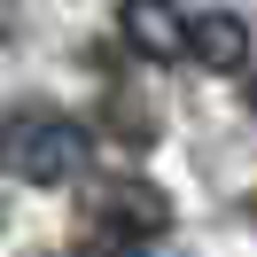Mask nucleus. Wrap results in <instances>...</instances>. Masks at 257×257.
Masks as SVG:
<instances>
[{
    "label": "nucleus",
    "mask_w": 257,
    "mask_h": 257,
    "mask_svg": "<svg viewBox=\"0 0 257 257\" xmlns=\"http://www.w3.org/2000/svg\"><path fill=\"white\" fill-rule=\"evenodd\" d=\"M187 63H203V70H249V24H241L234 8H210V16H195Z\"/></svg>",
    "instance_id": "20e7f679"
},
{
    "label": "nucleus",
    "mask_w": 257,
    "mask_h": 257,
    "mask_svg": "<svg viewBox=\"0 0 257 257\" xmlns=\"http://www.w3.org/2000/svg\"><path fill=\"white\" fill-rule=\"evenodd\" d=\"M0 172L24 187H70L86 172V125L63 109H16L0 117Z\"/></svg>",
    "instance_id": "f257e3e1"
},
{
    "label": "nucleus",
    "mask_w": 257,
    "mask_h": 257,
    "mask_svg": "<svg viewBox=\"0 0 257 257\" xmlns=\"http://www.w3.org/2000/svg\"><path fill=\"white\" fill-rule=\"evenodd\" d=\"M117 32H125V47L141 55V63H187L195 24L179 16L172 0H125V8H117Z\"/></svg>",
    "instance_id": "7ed1b4c3"
},
{
    "label": "nucleus",
    "mask_w": 257,
    "mask_h": 257,
    "mask_svg": "<svg viewBox=\"0 0 257 257\" xmlns=\"http://www.w3.org/2000/svg\"><path fill=\"white\" fill-rule=\"evenodd\" d=\"M249 101H257V86H249Z\"/></svg>",
    "instance_id": "39448f33"
},
{
    "label": "nucleus",
    "mask_w": 257,
    "mask_h": 257,
    "mask_svg": "<svg viewBox=\"0 0 257 257\" xmlns=\"http://www.w3.org/2000/svg\"><path fill=\"white\" fill-rule=\"evenodd\" d=\"M86 218H94L109 241H148V234H164V226H172V203H164L148 179H109V187H94Z\"/></svg>",
    "instance_id": "f03ea898"
}]
</instances>
